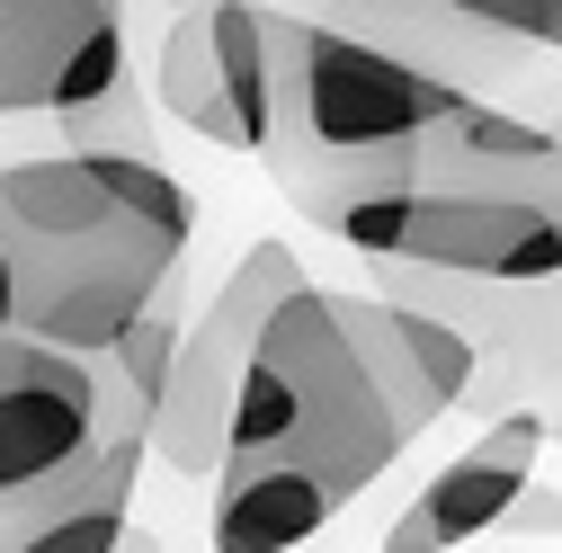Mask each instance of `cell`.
Returning a JSON list of instances; mask_svg holds the SVG:
<instances>
[{
    "instance_id": "6",
    "label": "cell",
    "mask_w": 562,
    "mask_h": 553,
    "mask_svg": "<svg viewBox=\"0 0 562 553\" xmlns=\"http://www.w3.org/2000/svg\"><path fill=\"white\" fill-rule=\"evenodd\" d=\"M304 286V259L286 241H250L233 259V276L205 313H188L179 330V358H170V384L153 402V464H170L179 482H215L224 473V447H233V410H241V384H250V358L286 304Z\"/></svg>"
},
{
    "instance_id": "2",
    "label": "cell",
    "mask_w": 562,
    "mask_h": 553,
    "mask_svg": "<svg viewBox=\"0 0 562 553\" xmlns=\"http://www.w3.org/2000/svg\"><path fill=\"white\" fill-rule=\"evenodd\" d=\"M196 241L188 188L125 144L0 161V321L116 358L170 295Z\"/></svg>"
},
{
    "instance_id": "13",
    "label": "cell",
    "mask_w": 562,
    "mask_h": 553,
    "mask_svg": "<svg viewBox=\"0 0 562 553\" xmlns=\"http://www.w3.org/2000/svg\"><path fill=\"white\" fill-rule=\"evenodd\" d=\"M553 54H562V0H553Z\"/></svg>"
},
{
    "instance_id": "8",
    "label": "cell",
    "mask_w": 562,
    "mask_h": 553,
    "mask_svg": "<svg viewBox=\"0 0 562 553\" xmlns=\"http://www.w3.org/2000/svg\"><path fill=\"white\" fill-rule=\"evenodd\" d=\"M170 125H188L215 153H268V10L259 0H196L170 10L161 72H153Z\"/></svg>"
},
{
    "instance_id": "4",
    "label": "cell",
    "mask_w": 562,
    "mask_h": 553,
    "mask_svg": "<svg viewBox=\"0 0 562 553\" xmlns=\"http://www.w3.org/2000/svg\"><path fill=\"white\" fill-rule=\"evenodd\" d=\"M339 241L456 276H562V134L501 99H464Z\"/></svg>"
},
{
    "instance_id": "11",
    "label": "cell",
    "mask_w": 562,
    "mask_h": 553,
    "mask_svg": "<svg viewBox=\"0 0 562 553\" xmlns=\"http://www.w3.org/2000/svg\"><path fill=\"white\" fill-rule=\"evenodd\" d=\"M544 420H482L464 455H447L419 500L384 527V553H464L473 535H501L527 492H536V464H544Z\"/></svg>"
},
{
    "instance_id": "1",
    "label": "cell",
    "mask_w": 562,
    "mask_h": 553,
    "mask_svg": "<svg viewBox=\"0 0 562 553\" xmlns=\"http://www.w3.org/2000/svg\"><path fill=\"white\" fill-rule=\"evenodd\" d=\"M464 393H473V339L447 313L393 304L384 286L339 295L304 276L250 358L233 447L215 500H205V553L313 544L447 410H464Z\"/></svg>"
},
{
    "instance_id": "9",
    "label": "cell",
    "mask_w": 562,
    "mask_h": 553,
    "mask_svg": "<svg viewBox=\"0 0 562 553\" xmlns=\"http://www.w3.org/2000/svg\"><path fill=\"white\" fill-rule=\"evenodd\" d=\"M322 19L429 63L473 99H501L553 54V0H322Z\"/></svg>"
},
{
    "instance_id": "10",
    "label": "cell",
    "mask_w": 562,
    "mask_h": 553,
    "mask_svg": "<svg viewBox=\"0 0 562 553\" xmlns=\"http://www.w3.org/2000/svg\"><path fill=\"white\" fill-rule=\"evenodd\" d=\"M125 90V0H0V116H81Z\"/></svg>"
},
{
    "instance_id": "3",
    "label": "cell",
    "mask_w": 562,
    "mask_h": 553,
    "mask_svg": "<svg viewBox=\"0 0 562 553\" xmlns=\"http://www.w3.org/2000/svg\"><path fill=\"white\" fill-rule=\"evenodd\" d=\"M464 99H473L464 81H447L339 19L268 10V153H259V170L286 188L304 224H322L339 241V224L367 215Z\"/></svg>"
},
{
    "instance_id": "5",
    "label": "cell",
    "mask_w": 562,
    "mask_h": 553,
    "mask_svg": "<svg viewBox=\"0 0 562 553\" xmlns=\"http://www.w3.org/2000/svg\"><path fill=\"white\" fill-rule=\"evenodd\" d=\"M393 304H429L473 339L464 420H544L562 447V276H456L419 259H367Z\"/></svg>"
},
{
    "instance_id": "7",
    "label": "cell",
    "mask_w": 562,
    "mask_h": 553,
    "mask_svg": "<svg viewBox=\"0 0 562 553\" xmlns=\"http://www.w3.org/2000/svg\"><path fill=\"white\" fill-rule=\"evenodd\" d=\"M116 429H153V393L116 358L63 349L19 321H0V500L54 482Z\"/></svg>"
},
{
    "instance_id": "14",
    "label": "cell",
    "mask_w": 562,
    "mask_h": 553,
    "mask_svg": "<svg viewBox=\"0 0 562 553\" xmlns=\"http://www.w3.org/2000/svg\"><path fill=\"white\" fill-rule=\"evenodd\" d=\"M170 10H196V0H170Z\"/></svg>"
},
{
    "instance_id": "12",
    "label": "cell",
    "mask_w": 562,
    "mask_h": 553,
    "mask_svg": "<svg viewBox=\"0 0 562 553\" xmlns=\"http://www.w3.org/2000/svg\"><path fill=\"white\" fill-rule=\"evenodd\" d=\"M153 464V429H116L54 482L0 500V553H116L134 518V482Z\"/></svg>"
}]
</instances>
